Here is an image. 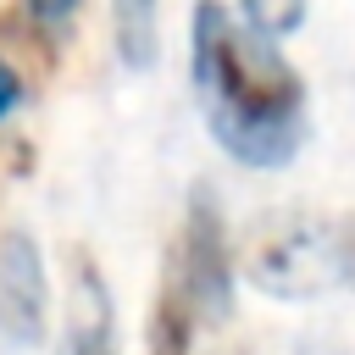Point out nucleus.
<instances>
[{
	"instance_id": "obj_2",
	"label": "nucleus",
	"mask_w": 355,
	"mask_h": 355,
	"mask_svg": "<svg viewBox=\"0 0 355 355\" xmlns=\"http://www.w3.org/2000/svg\"><path fill=\"white\" fill-rule=\"evenodd\" d=\"M227 305H233L227 222L211 189H194L178 222V239L166 250V272H161V294L150 316V355H194L205 327L227 322Z\"/></svg>"
},
{
	"instance_id": "obj_8",
	"label": "nucleus",
	"mask_w": 355,
	"mask_h": 355,
	"mask_svg": "<svg viewBox=\"0 0 355 355\" xmlns=\"http://www.w3.org/2000/svg\"><path fill=\"white\" fill-rule=\"evenodd\" d=\"M239 17L266 39H288L305 22V0H239Z\"/></svg>"
},
{
	"instance_id": "obj_9",
	"label": "nucleus",
	"mask_w": 355,
	"mask_h": 355,
	"mask_svg": "<svg viewBox=\"0 0 355 355\" xmlns=\"http://www.w3.org/2000/svg\"><path fill=\"white\" fill-rule=\"evenodd\" d=\"M33 94V78H28V67L17 61V50L11 44H0V128L22 111V100Z\"/></svg>"
},
{
	"instance_id": "obj_7",
	"label": "nucleus",
	"mask_w": 355,
	"mask_h": 355,
	"mask_svg": "<svg viewBox=\"0 0 355 355\" xmlns=\"http://www.w3.org/2000/svg\"><path fill=\"white\" fill-rule=\"evenodd\" d=\"M78 11H83V0H17V17H11V28L17 33H28V44H50V50H61V39L72 33V22H78Z\"/></svg>"
},
{
	"instance_id": "obj_4",
	"label": "nucleus",
	"mask_w": 355,
	"mask_h": 355,
	"mask_svg": "<svg viewBox=\"0 0 355 355\" xmlns=\"http://www.w3.org/2000/svg\"><path fill=\"white\" fill-rule=\"evenodd\" d=\"M50 316L44 255L22 227L0 233V349H39Z\"/></svg>"
},
{
	"instance_id": "obj_5",
	"label": "nucleus",
	"mask_w": 355,
	"mask_h": 355,
	"mask_svg": "<svg viewBox=\"0 0 355 355\" xmlns=\"http://www.w3.org/2000/svg\"><path fill=\"white\" fill-rule=\"evenodd\" d=\"M55 355H122L116 344V305L89 255H72V288H67V322Z\"/></svg>"
},
{
	"instance_id": "obj_1",
	"label": "nucleus",
	"mask_w": 355,
	"mask_h": 355,
	"mask_svg": "<svg viewBox=\"0 0 355 355\" xmlns=\"http://www.w3.org/2000/svg\"><path fill=\"white\" fill-rule=\"evenodd\" d=\"M189 72L211 139L250 172L288 166L311 139V94L277 39L255 33L222 0H200L189 22Z\"/></svg>"
},
{
	"instance_id": "obj_6",
	"label": "nucleus",
	"mask_w": 355,
	"mask_h": 355,
	"mask_svg": "<svg viewBox=\"0 0 355 355\" xmlns=\"http://www.w3.org/2000/svg\"><path fill=\"white\" fill-rule=\"evenodd\" d=\"M111 33L122 67L144 72L161 55V0H111Z\"/></svg>"
},
{
	"instance_id": "obj_3",
	"label": "nucleus",
	"mask_w": 355,
	"mask_h": 355,
	"mask_svg": "<svg viewBox=\"0 0 355 355\" xmlns=\"http://www.w3.org/2000/svg\"><path fill=\"white\" fill-rule=\"evenodd\" d=\"M250 277L272 294H311L316 283H338L355 294V216L327 222H283L255 239Z\"/></svg>"
}]
</instances>
